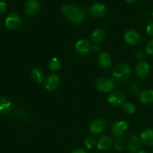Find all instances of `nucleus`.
Wrapping results in <instances>:
<instances>
[{
	"label": "nucleus",
	"mask_w": 153,
	"mask_h": 153,
	"mask_svg": "<svg viewBox=\"0 0 153 153\" xmlns=\"http://www.w3.org/2000/svg\"><path fill=\"white\" fill-rule=\"evenodd\" d=\"M31 76L33 80L37 83H40L43 81V73L39 68H33L31 72Z\"/></svg>",
	"instance_id": "nucleus-21"
},
{
	"label": "nucleus",
	"mask_w": 153,
	"mask_h": 153,
	"mask_svg": "<svg viewBox=\"0 0 153 153\" xmlns=\"http://www.w3.org/2000/svg\"><path fill=\"white\" fill-rule=\"evenodd\" d=\"M7 10V4L4 1H0V13H2Z\"/></svg>",
	"instance_id": "nucleus-29"
},
{
	"label": "nucleus",
	"mask_w": 153,
	"mask_h": 153,
	"mask_svg": "<svg viewBox=\"0 0 153 153\" xmlns=\"http://www.w3.org/2000/svg\"><path fill=\"white\" fill-rule=\"evenodd\" d=\"M125 1H128V2H134V1H137V0H125Z\"/></svg>",
	"instance_id": "nucleus-33"
},
{
	"label": "nucleus",
	"mask_w": 153,
	"mask_h": 153,
	"mask_svg": "<svg viewBox=\"0 0 153 153\" xmlns=\"http://www.w3.org/2000/svg\"><path fill=\"white\" fill-rule=\"evenodd\" d=\"M105 37V31L103 28H97L91 34V39L95 43H101Z\"/></svg>",
	"instance_id": "nucleus-19"
},
{
	"label": "nucleus",
	"mask_w": 153,
	"mask_h": 153,
	"mask_svg": "<svg viewBox=\"0 0 153 153\" xmlns=\"http://www.w3.org/2000/svg\"><path fill=\"white\" fill-rule=\"evenodd\" d=\"M126 97L122 93L116 92L114 94H111L108 97L107 101L110 104L113 105L115 106H120L123 105L125 103Z\"/></svg>",
	"instance_id": "nucleus-9"
},
{
	"label": "nucleus",
	"mask_w": 153,
	"mask_h": 153,
	"mask_svg": "<svg viewBox=\"0 0 153 153\" xmlns=\"http://www.w3.org/2000/svg\"><path fill=\"white\" fill-rule=\"evenodd\" d=\"M130 73H131L130 66L127 64H121L115 67L112 75L115 79L122 80L129 76Z\"/></svg>",
	"instance_id": "nucleus-2"
},
{
	"label": "nucleus",
	"mask_w": 153,
	"mask_h": 153,
	"mask_svg": "<svg viewBox=\"0 0 153 153\" xmlns=\"http://www.w3.org/2000/svg\"><path fill=\"white\" fill-rule=\"evenodd\" d=\"M40 10V4L37 0H28L25 3V12L28 15H34Z\"/></svg>",
	"instance_id": "nucleus-10"
},
{
	"label": "nucleus",
	"mask_w": 153,
	"mask_h": 153,
	"mask_svg": "<svg viewBox=\"0 0 153 153\" xmlns=\"http://www.w3.org/2000/svg\"><path fill=\"white\" fill-rule=\"evenodd\" d=\"M137 153H148V152H146V151H144V150H140V151H138Z\"/></svg>",
	"instance_id": "nucleus-34"
},
{
	"label": "nucleus",
	"mask_w": 153,
	"mask_h": 153,
	"mask_svg": "<svg viewBox=\"0 0 153 153\" xmlns=\"http://www.w3.org/2000/svg\"><path fill=\"white\" fill-rule=\"evenodd\" d=\"M92 49L93 50L95 51V52H99V51H100V49H101V46H100L99 43H97V44L92 46Z\"/></svg>",
	"instance_id": "nucleus-31"
},
{
	"label": "nucleus",
	"mask_w": 153,
	"mask_h": 153,
	"mask_svg": "<svg viewBox=\"0 0 153 153\" xmlns=\"http://www.w3.org/2000/svg\"><path fill=\"white\" fill-rule=\"evenodd\" d=\"M0 27H1V22H0Z\"/></svg>",
	"instance_id": "nucleus-36"
},
{
	"label": "nucleus",
	"mask_w": 153,
	"mask_h": 153,
	"mask_svg": "<svg viewBox=\"0 0 153 153\" xmlns=\"http://www.w3.org/2000/svg\"><path fill=\"white\" fill-rule=\"evenodd\" d=\"M150 72V67L149 64L144 61H141L137 65L135 68V73L138 77L146 78Z\"/></svg>",
	"instance_id": "nucleus-13"
},
{
	"label": "nucleus",
	"mask_w": 153,
	"mask_h": 153,
	"mask_svg": "<svg viewBox=\"0 0 153 153\" xmlns=\"http://www.w3.org/2000/svg\"><path fill=\"white\" fill-rule=\"evenodd\" d=\"M128 128V123L126 121H120L113 125L111 128V132L115 137H121L124 131Z\"/></svg>",
	"instance_id": "nucleus-7"
},
{
	"label": "nucleus",
	"mask_w": 153,
	"mask_h": 153,
	"mask_svg": "<svg viewBox=\"0 0 153 153\" xmlns=\"http://www.w3.org/2000/svg\"><path fill=\"white\" fill-rule=\"evenodd\" d=\"M146 32L149 36H153V22H150L146 27Z\"/></svg>",
	"instance_id": "nucleus-27"
},
{
	"label": "nucleus",
	"mask_w": 153,
	"mask_h": 153,
	"mask_svg": "<svg viewBox=\"0 0 153 153\" xmlns=\"http://www.w3.org/2000/svg\"><path fill=\"white\" fill-rule=\"evenodd\" d=\"M140 101L143 104H150L153 102V91L152 90H145L142 91L139 95Z\"/></svg>",
	"instance_id": "nucleus-17"
},
{
	"label": "nucleus",
	"mask_w": 153,
	"mask_h": 153,
	"mask_svg": "<svg viewBox=\"0 0 153 153\" xmlns=\"http://www.w3.org/2000/svg\"><path fill=\"white\" fill-rule=\"evenodd\" d=\"M106 128V123L103 120L99 119L94 120L91 124V131L94 134H100L105 131Z\"/></svg>",
	"instance_id": "nucleus-11"
},
{
	"label": "nucleus",
	"mask_w": 153,
	"mask_h": 153,
	"mask_svg": "<svg viewBox=\"0 0 153 153\" xmlns=\"http://www.w3.org/2000/svg\"><path fill=\"white\" fill-rule=\"evenodd\" d=\"M12 103L8 99L5 97L0 98V114L6 115L11 111Z\"/></svg>",
	"instance_id": "nucleus-15"
},
{
	"label": "nucleus",
	"mask_w": 153,
	"mask_h": 153,
	"mask_svg": "<svg viewBox=\"0 0 153 153\" xmlns=\"http://www.w3.org/2000/svg\"><path fill=\"white\" fill-rule=\"evenodd\" d=\"M96 87L100 92L108 93L112 91L114 87V83L112 80L108 78H100L96 82Z\"/></svg>",
	"instance_id": "nucleus-3"
},
{
	"label": "nucleus",
	"mask_w": 153,
	"mask_h": 153,
	"mask_svg": "<svg viewBox=\"0 0 153 153\" xmlns=\"http://www.w3.org/2000/svg\"><path fill=\"white\" fill-rule=\"evenodd\" d=\"M20 17L15 13H10L5 19V25L9 30H16L21 25Z\"/></svg>",
	"instance_id": "nucleus-4"
},
{
	"label": "nucleus",
	"mask_w": 153,
	"mask_h": 153,
	"mask_svg": "<svg viewBox=\"0 0 153 153\" xmlns=\"http://www.w3.org/2000/svg\"><path fill=\"white\" fill-rule=\"evenodd\" d=\"M62 13L69 21L74 23H79L85 19V13L79 7L73 4H66L62 7Z\"/></svg>",
	"instance_id": "nucleus-1"
},
{
	"label": "nucleus",
	"mask_w": 153,
	"mask_h": 153,
	"mask_svg": "<svg viewBox=\"0 0 153 153\" xmlns=\"http://www.w3.org/2000/svg\"><path fill=\"white\" fill-rule=\"evenodd\" d=\"M124 39L130 45H136L139 43L140 40V35L138 32L133 29H129L126 31L124 34Z\"/></svg>",
	"instance_id": "nucleus-8"
},
{
	"label": "nucleus",
	"mask_w": 153,
	"mask_h": 153,
	"mask_svg": "<svg viewBox=\"0 0 153 153\" xmlns=\"http://www.w3.org/2000/svg\"><path fill=\"white\" fill-rule=\"evenodd\" d=\"M89 12L92 16L99 18L104 16V14L106 12V8L103 4L95 3V4H92L91 7H90Z\"/></svg>",
	"instance_id": "nucleus-12"
},
{
	"label": "nucleus",
	"mask_w": 153,
	"mask_h": 153,
	"mask_svg": "<svg viewBox=\"0 0 153 153\" xmlns=\"http://www.w3.org/2000/svg\"><path fill=\"white\" fill-rule=\"evenodd\" d=\"M146 52L149 55H153V40H151L150 41L148 42L146 47Z\"/></svg>",
	"instance_id": "nucleus-26"
},
{
	"label": "nucleus",
	"mask_w": 153,
	"mask_h": 153,
	"mask_svg": "<svg viewBox=\"0 0 153 153\" xmlns=\"http://www.w3.org/2000/svg\"><path fill=\"white\" fill-rule=\"evenodd\" d=\"M112 139L109 136H102L99 139L97 142V149L100 150H105L108 149L112 145Z\"/></svg>",
	"instance_id": "nucleus-16"
},
{
	"label": "nucleus",
	"mask_w": 153,
	"mask_h": 153,
	"mask_svg": "<svg viewBox=\"0 0 153 153\" xmlns=\"http://www.w3.org/2000/svg\"><path fill=\"white\" fill-rule=\"evenodd\" d=\"M49 67L52 71H57L61 68V64L58 59L55 57L51 58L49 62Z\"/></svg>",
	"instance_id": "nucleus-22"
},
{
	"label": "nucleus",
	"mask_w": 153,
	"mask_h": 153,
	"mask_svg": "<svg viewBox=\"0 0 153 153\" xmlns=\"http://www.w3.org/2000/svg\"><path fill=\"white\" fill-rule=\"evenodd\" d=\"M91 48L92 46H91V43L85 39H81V40H78L77 43H76V50L80 55H87L88 53H89Z\"/></svg>",
	"instance_id": "nucleus-6"
},
{
	"label": "nucleus",
	"mask_w": 153,
	"mask_h": 153,
	"mask_svg": "<svg viewBox=\"0 0 153 153\" xmlns=\"http://www.w3.org/2000/svg\"><path fill=\"white\" fill-rule=\"evenodd\" d=\"M131 91L133 94H138L139 92V86L137 85V84L134 83L131 85Z\"/></svg>",
	"instance_id": "nucleus-28"
},
{
	"label": "nucleus",
	"mask_w": 153,
	"mask_h": 153,
	"mask_svg": "<svg viewBox=\"0 0 153 153\" xmlns=\"http://www.w3.org/2000/svg\"><path fill=\"white\" fill-rule=\"evenodd\" d=\"M127 147H128V151L131 153L138 152L140 147V141L139 137L136 135L131 136L127 143Z\"/></svg>",
	"instance_id": "nucleus-14"
},
{
	"label": "nucleus",
	"mask_w": 153,
	"mask_h": 153,
	"mask_svg": "<svg viewBox=\"0 0 153 153\" xmlns=\"http://www.w3.org/2000/svg\"><path fill=\"white\" fill-rule=\"evenodd\" d=\"M152 16H153V10H152Z\"/></svg>",
	"instance_id": "nucleus-35"
},
{
	"label": "nucleus",
	"mask_w": 153,
	"mask_h": 153,
	"mask_svg": "<svg viewBox=\"0 0 153 153\" xmlns=\"http://www.w3.org/2000/svg\"><path fill=\"white\" fill-rule=\"evenodd\" d=\"M60 79L56 75H51L46 79L44 87L46 91H54L59 87Z\"/></svg>",
	"instance_id": "nucleus-5"
},
{
	"label": "nucleus",
	"mask_w": 153,
	"mask_h": 153,
	"mask_svg": "<svg viewBox=\"0 0 153 153\" xmlns=\"http://www.w3.org/2000/svg\"><path fill=\"white\" fill-rule=\"evenodd\" d=\"M136 57H137L138 60H143L144 58L145 55L143 51H138L137 52V54H136Z\"/></svg>",
	"instance_id": "nucleus-30"
},
{
	"label": "nucleus",
	"mask_w": 153,
	"mask_h": 153,
	"mask_svg": "<svg viewBox=\"0 0 153 153\" xmlns=\"http://www.w3.org/2000/svg\"><path fill=\"white\" fill-rule=\"evenodd\" d=\"M123 110L128 114H132L135 112V106L131 102H126L123 105Z\"/></svg>",
	"instance_id": "nucleus-23"
},
{
	"label": "nucleus",
	"mask_w": 153,
	"mask_h": 153,
	"mask_svg": "<svg viewBox=\"0 0 153 153\" xmlns=\"http://www.w3.org/2000/svg\"><path fill=\"white\" fill-rule=\"evenodd\" d=\"M141 140L147 145H153V128H147L140 134Z\"/></svg>",
	"instance_id": "nucleus-18"
},
{
	"label": "nucleus",
	"mask_w": 153,
	"mask_h": 153,
	"mask_svg": "<svg viewBox=\"0 0 153 153\" xmlns=\"http://www.w3.org/2000/svg\"><path fill=\"white\" fill-rule=\"evenodd\" d=\"M95 143H96L95 139H94L93 137L88 136V137H87L85 139V146H86L88 149H92V148L95 146Z\"/></svg>",
	"instance_id": "nucleus-24"
},
{
	"label": "nucleus",
	"mask_w": 153,
	"mask_h": 153,
	"mask_svg": "<svg viewBox=\"0 0 153 153\" xmlns=\"http://www.w3.org/2000/svg\"><path fill=\"white\" fill-rule=\"evenodd\" d=\"M99 64L102 68H108L111 65V58L107 52H102L99 56Z\"/></svg>",
	"instance_id": "nucleus-20"
},
{
	"label": "nucleus",
	"mask_w": 153,
	"mask_h": 153,
	"mask_svg": "<svg viewBox=\"0 0 153 153\" xmlns=\"http://www.w3.org/2000/svg\"><path fill=\"white\" fill-rule=\"evenodd\" d=\"M71 153H87V152L86 151L84 150V149H75V150H73Z\"/></svg>",
	"instance_id": "nucleus-32"
},
{
	"label": "nucleus",
	"mask_w": 153,
	"mask_h": 153,
	"mask_svg": "<svg viewBox=\"0 0 153 153\" xmlns=\"http://www.w3.org/2000/svg\"><path fill=\"white\" fill-rule=\"evenodd\" d=\"M114 146L116 148L117 150L118 151H123L124 149V143L122 140L119 139L117 140L114 143Z\"/></svg>",
	"instance_id": "nucleus-25"
}]
</instances>
